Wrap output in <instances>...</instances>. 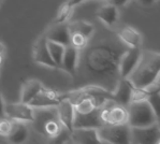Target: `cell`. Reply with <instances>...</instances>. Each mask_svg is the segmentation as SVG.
Wrapping results in <instances>:
<instances>
[{"instance_id":"19","label":"cell","mask_w":160,"mask_h":144,"mask_svg":"<svg viewBox=\"0 0 160 144\" xmlns=\"http://www.w3.org/2000/svg\"><path fill=\"white\" fill-rule=\"evenodd\" d=\"M43 86V84L38 80H28L24 82L23 85H22L21 101L25 103H29L34 97L40 93Z\"/></svg>"},{"instance_id":"7","label":"cell","mask_w":160,"mask_h":144,"mask_svg":"<svg viewBox=\"0 0 160 144\" xmlns=\"http://www.w3.org/2000/svg\"><path fill=\"white\" fill-rule=\"evenodd\" d=\"M141 54V48H127L125 49L118 63V73H119L120 79H127L130 75V73L133 71V69L139 63Z\"/></svg>"},{"instance_id":"10","label":"cell","mask_w":160,"mask_h":144,"mask_svg":"<svg viewBox=\"0 0 160 144\" xmlns=\"http://www.w3.org/2000/svg\"><path fill=\"white\" fill-rule=\"evenodd\" d=\"M117 39L126 48H141L143 43V36L137 28L125 25L116 30Z\"/></svg>"},{"instance_id":"25","label":"cell","mask_w":160,"mask_h":144,"mask_svg":"<svg viewBox=\"0 0 160 144\" xmlns=\"http://www.w3.org/2000/svg\"><path fill=\"white\" fill-rule=\"evenodd\" d=\"M12 126H13V121H11L7 116L0 117V138L7 139V136L11 132Z\"/></svg>"},{"instance_id":"30","label":"cell","mask_w":160,"mask_h":144,"mask_svg":"<svg viewBox=\"0 0 160 144\" xmlns=\"http://www.w3.org/2000/svg\"><path fill=\"white\" fill-rule=\"evenodd\" d=\"M86 1H87V0H68V3L70 4L73 9H74L76 6H80L81 3L86 2Z\"/></svg>"},{"instance_id":"16","label":"cell","mask_w":160,"mask_h":144,"mask_svg":"<svg viewBox=\"0 0 160 144\" xmlns=\"http://www.w3.org/2000/svg\"><path fill=\"white\" fill-rule=\"evenodd\" d=\"M44 34L48 40L63 44L65 46L70 45V30H69L68 23L54 24Z\"/></svg>"},{"instance_id":"8","label":"cell","mask_w":160,"mask_h":144,"mask_svg":"<svg viewBox=\"0 0 160 144\" xmlns=\"http://www.w3.org/2000/svg\"><path fill=\"white\" fill-rule=\"evenodd\" d=\"M32 56L34 63L41 66H45L48 68L56 69L58 68L56 66V64L54 63V60L52 59L50 51L48 48V39H46L45 34L41 36L38 40L36 41L32 49Z\"/></svg>"},{"instance_id":"31","label":"cell","mask_w":160,"mask_h":144,"mask_svg":"<svg viewBox=\"0 0 160 144\" xmlns=\"http://www.w3.org/2000/svg\"><path fill=\"white\" fill-rule=\"evenodd\" d=\"M6 51H7L6 45H4L1 41H0V54H2V55H6Z\"/></svg>"},{"instance_id":"14","label":"cell","mask_w":160,"mask_h":144,"mask_svg":"<svg viewBox=\"0 0 160 144\" xmlns=\"http://www.w3.org/2000/svg\"><path fill=\"white\" fill-rule=\"evenodd\" d=\"M132 90H133V85L130 83V81L128 79H120L116 85V88L112 93V100L115 103L127 108V105L131 101Z\"/></svg>"},{"instance_id":"27","label":"cell","mask_w":160,"mask_h":144,"mask_svg":"<svg viewBox=\"0 0 160 144\" xmlns=\"http://www.w3.org/2000/svg\"><path fill=\"white\" fill-rule=\"evenodd\" d=\"M137 1L140 6L144 7V8H149V7L155 6L158 0H137Z\"/></svg>"},{"instance_id":"26","label":"cell","mask_w":160,"mask_h":144,"mask_svg":"<svg viewBox=\"0 0 160 144\" xmlns=\"http://www.w3.org/2000/svg\"><path fill=\"white\" fill-rule=\"evenodd\" d=\"M146 101L152 106V111L155 112L157 116L159 117V108H160V91H156V93L151 94L146 98Z\"/></svg>"},{"instance_id":"17","label":"cell","mask_w":160,"mask_h":144,"mask_svg":"<svg viewBox=\"0 0 160 144\" xmlns=\"http://www.w3.org/2000/svg\"><path fill=\"white\" fill-rule=\"evenodd\" d=\"M70 136L72 143H101L96 128H73Z\"/></svg>"},{"instance_id":"34","label":"cell","mask_w":160,"mask_h":144,"mask_svg":"<svg viewBox=\"0 0 160 144\" xmlns=\"http://www.w3.org/2000/svg\"><path fill=\"white\" fill-rule=\"evenodd\" d=\"M1 3H2V0H0V6H1Z\"/></svg>"},{"instance_id":"15","label":"cell","mask_w":160,"mask_h":144,"mask_svg":"<svg viewBox=\"0 0 160 144\" xmlns=\"http://www.w3.org/2000/svg\"><path fill=\"white\" fill-rule=\"evenodd\" d=\"M102 121L99 116V108L87 114H81L75 112L73 128H96L102 126Z\"/></svg>"},{"instance_id":"2","label":"cell","mask_w":160,"mask_h":144,"mask_svg":"<svg viewBox=\"0 0 160 144\" xmlns=\"http://www.w3.org/2000/svg\"><path fill=\"white\" fill-rule=\"evenodd\" d=\"M128 80L135 88H144L160 80V54L158 52L143 51L141 58Z\"/></svg>"},{"instance_id":"22","label":"cell","mask_w":160,"mask_h":144,"mask_svg":"<svg viewBox=\"0 0 160 144\" xmlns=\"http://www.w3.org/2000/svg\"><path fill=\"white\" fill-rule=\"evenodd\" d=\"M74 104V110L76 113L81 114H87L92 112L93 110L98 109V106L96 105L95 101H93L92 97H84V98L80 99L78 101H76Z\"/></svg>"},{"instance_id":"3","label":"cell","mask_w":160,"mask_h":144,"mask_svg":"<svg viewBox=\"0 0 160 144\" xmlns=\"http://www.w3.org/2000/svg\"><path fill=\"white\" fill-rule=\"evenodd\" d=\"M127 124L130 127H144L159 123V117L146 100L130 102L127 105Z\"/></svg>"},{"instance_id":"32","label":"cell","mask_w":160,"mask_h":144,"mask_svg":"<svg viewBox=\"0 0 160 144\" xmlns=\"http://www.w3.org/2000/svg\"><path fill=\"white\" fill-rule=\"evenodd\" d=\"M3 58H4V55H2V54H0V66L3 63Z\"/></svg>"},{"instance_id":"5","label":"cell","mask_w":160,"mask_h":144,"mask_svg":"<svg viewBox=\"0 0 160 144\" xmlns=\"http://www.w3.org/2000/svg\"><path fill=\"white\" fill-rule=\"evenodd\" d=\"M130 143L137 144H159V123L144 127H130Z\"/></svg>"},{"instance_id":"13","label":"cell","mask_w":160,"mask_h":144,"mask_svg":"<svg viewBox=\"0 0 160 144\" xmlns=\"http://www.w3.org/2000/svg\"><path fill=\"white\" fill-rule=\"evenodd\" d=\"M80 52L72 45H67L65 49L62 60H61L60 69L70 74L72 78H75L78 69V60H80Z\"/></svg>"},{"instance_id":"23","label":"cell","mask_w":160,"mask_h":144,"mask_svg":"<svg viewBox=\"0 0 160 144\" xmlns=\"http://www.w3.org/2000/svg\"><path fill=\"white\" fill-rule=\"evenodd\" d=\"M73 8L68 3V1L63 2L60 7H59L57 14L55 17V23L54 24H67L70 21L71 16H72Z\"/></svg>"},{"instance_id":"24","label":"cell","mask_w":160,"mask_h":144,"mask_svg":"<svg viewBox=\"0 0 160 144\" xmlns=\"http://www.w3.org/2000/svg\"><path fill=\"white\" fill-rule=\"evenodd\" d=\"M89 44V39L78 32H70V45L78 49V51H83Z\"/></svg>"},{"instance_id":"6","label":"cell","mask_w":160,"mask_h":144,"mask_svg":"<svg viewBox=\"0 0 160 144\" xmlns=\"http://www.w3.org/2000/svg\"><path fill=\"white\" fill-rule=\"evenodd\" d=\"M4 115L13 121H23V123H32L33 121V108L25 102L6 103L4 105Z\"/></svg>"},{"instance_id":"28","label":"cell","mask_w":160,"mask_h":144,"mask_svg":"<svg viewBox=\"0 0 160 144\" xmlns=\"http://www.w3.org/2000/svg\"><path fill=\"white\" fill-rule=\"evenodd\" d=\"M131 0H110L109 2H111L112 4H114L115 7H117L118 9L119 8H122V7L127 6Z\"/></svg>"},{"instance_id":"1","label":"cell","mask_w":160,"mask_h":144,"mask_svg":"<svg viewBox=\"0 0 160 144\" xmlns=\"http://www.w3.org/2000/svg\"><path fill=\"white\" fill-rule=\"evenodd\" d=\"M127 48L117 39H107L84 49L83 59L78 60L83 73L92 85L107 89L111 94L120 80L118 63ZM87 84V85H88Z\"/></svg>"},{"instance_id":"18","label":"cell","mask_w":160,"mask_h":144,"mask_svg":"<svg viewBox=\"0 0 160 144\" xmlns=\"http://www.w3.org/2000/svg\"><path fill=\"white\" fill-rule=\"evenodd\" d=\"M29 135H30V131H29V128L26 125V123H23V121H13L11 132L7 136L6 140L9 143H25L29 139Z\"/></svg>"},{"instance_id":"29","label":"cell","mask_w":160,"mask_h":144,"mask_svg":"<svg viewBox=\"0 0 160 144\" xmlns=\"http://www.w3.org/2000/svg\"><path fill=\"white\" fill-rule=\"evenodd\" d=\"M4 105H6V102H4V100H3L1 91H0V117L6 116L4 115Z\"/></svg>"},{"instance_id":"21","label":"cell","mask_w":160,"mask_h":144,"mask_svg":"<svg viewBox=\"0 0 160 144\" xmlns=\"http://www.w3.org/2000/svg\"><path fill=\"white\" fill-rule=\"evenodd\" d=\"M48 51H50L52 59H53L54 63L56 64V66H57L58 68H60L61 60H62L63 54H65L66 46L63 45V44L57 43V42L48 40Z\"/></svg>"},{"instance_id":"11","label":"cell","mask_w":160,"mask_h":144,"mask_svg":"<svg viewBox=\"0 0 160 144\" xmlns=\"http://www.w3.org/2000/svg\"><path fill=\"white\" fill-rule=\"evenodd\" d=\"M62 99V95H59L56 90L43 86L41 91L28 104L32 108H48L56 106Z\"/></svg>"},{"instance_id":"9","label":"cell","mask_w":160,"mask_h":144,"mask_svg":"<svg viewBox=\"0 0 160 144\" xmlns=\"http://www.w3.org/2000/svg\"><path fill=\"white\" fill-rule=\"evenodd\" d=\"M56 112H57L58 120L60 121L63 128L71 132L73 129V121L75 117L74 104L62 95V99L56 105Z\"/></svg>"},{"instance_id":"4","label":"cell","mask_w":160,"mask_h":144,"mask_svg":"<svg viewBox=\"0 0 160 144\" xmlns=\"http://www.w3.org/2000/svg\"><path fill=\"white\" fill-rule=\"evenodd\" d=\"M97 131L101 143H130V126L128 124H103Z\"/></svg>"},{"instance_id":"20","label":"cell","mask_w":160,"mask_h":144,"mask_svg":"<svg viewBox=\"0 0 160 144\" xmlns=\"http://www.w3.org/2000/svg\"><path fill=\"white\" fill-rule=\"evenodd\" d=\"M68 27L70 32H78V33L85 36L87 39H92L96 32L95 25L87 21H74L68 23Z\"/></svg>"},{"instance_id":"33","label":"cell","mask_w":160,"mask_h":144,"mask_svg":"<svg viewBox=\"0 0 160 144\" xmlns=\"http://www.w3.org/2000/svg\"><path fill=\"white\" fill-rule=\"evenodd\" d=\"M97 1H102V2H109L110 0H97Z\"/></svg>"},{"instance_id":"12","label":"cell","mask_w":160,"mask_h":144,"mask_svg":"<svg viewBox=\"0 0 160 144\" xmlns=\"http://www.w3.org/2000/svg\"><path fill=\"white\" fill-rule=\"evenodd\" d=\"M96 15L104 26L113 29L117 26L118 21H119V10L111 2H108L97 10Z\"/></svg>"}]
</instances>
